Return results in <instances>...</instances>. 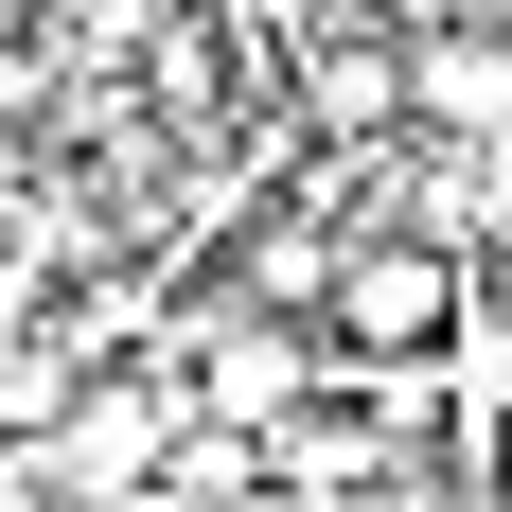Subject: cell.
<instances>
[{
	"instance_id": "7a4b0ae2",
	"label": "cell",
	"mask_w": 512,
	"mask_h": 512,
	"mask_svg": "<svg viewBox=\"0 0 512 512\" xmlns=\"http://www.w3.org/2000/svg\"><path fill=\"white\" fill-rule=\"evenodd\" d=\"M407 142H442V159H495L512 142V18L407 36Z\"/></svg>"
},
{
	"instance_id": "6da1fadb",
	"label": "cell",
	"mask_w": 512,
	"mask_h": 512,
	"mask_svg": "<svg viewBox=\"0 0 512 512\" xmlns=\"http://www.w3.org/2000/svg\"><path fill=\"white\" fill-rule=\"evenodd\" d=\"M460 283H477L460 248H424V230H354L336 283H318V354H442Z\"/></svg>"
}]
</instances>
